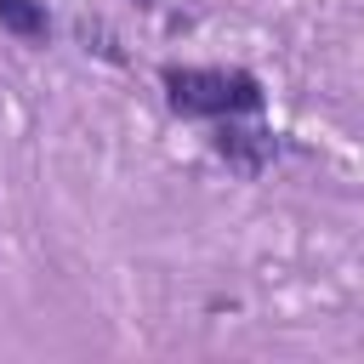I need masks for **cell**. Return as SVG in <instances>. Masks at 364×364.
Masks as SVG:
<instances>
[{"label": "cell", "instance_id": "7a4b0ae2", "mask_svg": "<svg viewBox=\"0 0 364 364\" xmlns=\"http://www.w3.org/2000/svg\"><path fill=\"white\" fill-rule=\"evenodd\" d=\"M216 148H222L228 159H239L245 171H262V159L273 154V136H267V131H239V125H222V131H216Z\"/></svg>", "mask_w": 364, "mask_h": 364}, {"label": "cell", "instance_id": "3957f363", "mask_svg": "<svg viewBox=\"0 0 364 364\" xmlns=\"http://www.w3.org/2000/svg\"><path fill=\"white\" fill-rule=\"evenodd\" d=\"M0 23H6L11 34H23V40H40V34H46V11H40L34 0H0Z\"/></svg>", "mask_w": 364, "mask_h": 364}, {"label": "cell", "instance_id": "6da1fadb", "mask_svg": "<svg viewBox=\"0 0 364 364\" xmlns=\"http://www.w3.org/2000/svg\"><path fill=\"white\" fill-rule=\"evenodd\" d=\"M165 97L176 114H250L262 85L245 68H165Z\"/></svg>", "mask_w": 364, "mask_h": 364}]
</instances>
